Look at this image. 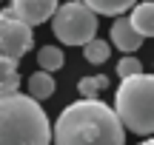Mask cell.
Returning a JSON list of instances; mask_svg holds the SVG:
<instances>
[{"label":"cell","instance_id":"cell-5","mask_svg":"<svg viewBox=\"0 0 154 145\" xmlns=\"http://www.w3.org/2000/svg\"><path fill=\"white\" fill-rule=\"evenodd\" d=\"M32 28L20 23L9 9L0 11V57L17 63L23 54L32 51Z\"/></svg>","mask_w":154,"mask_h":145},{"label":"cell","instance_id":"cell-4","mask_svg":"<svg viewBox=\"0 0 154 145\" xmlns=\"http://www.w3.org/2000/svg\"><path fill=\"white\" fill-rule=\"evenodd\" d=\"M51 31L57 40H63V46H86L91 37H97V14L80 0L63 3L51 14Z\"/></svg>","mask_w":154,"mask_h":145},{"label":"cell","instance_id":"cell-8","mask_svg":"<svg viewBox=\"0 0 154 145\" xmlns=\"http://www.w3.org/2000/svg\"><path fill=\"white\" fill-rule=\"evenodd\" d=\"M128 23H131V28H134V31H137L143 40L151 37V34H154V3H149V0H143V3H134Z\"/></svg>","mask_w":154,"mask_h":145},{"label":"cell","instance_id":"cell-13","mask_svg":"<svg viewBox=\"0 0 154 145\" xmlns=\"http://www.w3.org/2000/svg\"><path fill=\"white\" fill-rule=\"evenodd\" d=\"M37 63H40V71H57V68H63V63H66V57H63V49H57V46H43V49L37 51Z\"/></svg>","mask_w":154,"mask_h":145},{"label":"cell","instance_id":"cell-12","mask_svg":"<svg viewBox=\"0 0 154 145\" xmlns=\"http://www.w3.org/2000/svg\"><path fill=\"white\" fill-rule=\"evenodd\" d=\"M109 54H111L109 40L91 37L86 46H83V57H86V63H91V66H103V63H109Z\"/></svg>","mask_w":154,"mask_h":145},{"label":"cell","instance_id":"cell-2","mask_svg":"<svg viewBox=\"0 0 154 145\" xmlns=\"http://www.w3.org/2000/svg\"><path fill=\"white\" fill-rule=\"evenodd\" d=\"M0 145H51V125L40 102L20 91L0 97Z\"/></svg>","mask_w":154,"mask_h":145},{"label":"cell","instance_id":"cell-11","mask_svg":"<svg viewBox=\"0 0 154 145\" xmlns=\"http://www.w3.org/2000/svg\"><path fill=\"white\" fill-rule=\"evenodd\" d=\"M17 85H20V74H17V63L0 57V97L17 94Z\"/></svg>","mask_w":154,"mask_h":145},{"label":"cell","instance_id":"cell-7","mask_svg":"<svg viewBox=\"0 0 154 145\" xmlns=\"http://www.w3.org/2000/svg\"><path fill=\"white\" fill-rule=\"evenodd\" d=\"M111 43H114L120 51H126V54H134V51L143 46V37L131 28L128 17H117L114 26H111Z\"/></svg>","mask_w":154,"mask_h":145},{"label":"cell","instance_id":"cell-9","mask_svg":"<svg viewBox=\"0 0 154 145\" xmlns=\"http://www.w3.org/2000/svg\"><path fill=\"white\" fill-rule=\"evenodd\" d=\"M80 3L86 6L88 11H94V14L120 17V14H126L128 9H134V3H137V0H80Z\"/></svg>","mask_w":154,"mask_h":145},{"label":"cell","instance_id":"cell-16","mask_svg":"<svg viewBox=\"0 0 154 145\" xmlns=\"http://www.w3.org/2000/svg\"><path fill=\"white\" fill-rule=\"evenodd\" d=\"M140 145H154V142H151V140H143V142H140Z\"/></svg>","mask_w":154,"mask_h":145},{"label":"cell","instance_id":"cell-1","mask_svg":"<svg viewBox=\"0 0 154 145\" xmlns=\"http://www.w3.org/2000/svg\"><path fill=\"white\" fill-rule=\"evenodd\" d=\"M54 145H123L126 128L114 108L100 100H77L66 105L51 128Z\"/></svg>","mask_w":154,"mask_h":145},{"label":"cell","instance_id":"cell-15","mask_svg":"<svg viewBox=\"0 0 154 145\" xmlns=\"http://www.w3.org/2000/svg\"><path fill=\"white\" fill-rule=\"evenodd\" d=\"M117 74H120V80H126V77H137V74H143V63H140L134 54H126L120 63H117Z\"/></svg>","mask_w":154,"mask_h":145},{"label":"cell","instance_id":"cell-3","mask_svg":"<svg viewBox=\"0 0 154 145\" xmlns=\"http://www.w3.org/2000/svg\"><path fill=\"white\" fill-rule=\"evenodd\" d=\"M114 114L123 128L131 134L151 137L154 131V77L151 74H137L126 77L117 85V100H114Z\"/></svg>","mask_w":154,"mask_h":145},{"label":"cell","instance_id":"cell-14","mask_svg":"<svg viewBox=\"0 0 154 145\" xmlns=\"http://www.w3.org/2000/svg\"><path fill=\"white\" fill-rule=\"evenodd\" d=\"M109 88V77L106 74H97V77H83L77 83V91H80L83 100H97V91Z\"/></svg>","mask_w":154,"mask_h":145},{"label":"cell","instance_id":"cell-6","mask_svg":"<svg viewBox=\"0 0 154 145\" xmlns=\"http://www.w3.org/2000/svg\"><path fill=\"white\" fill-rule=\"evenodd\" d=\"M57 6H60L57 0H11L9 11L20 23H26V26L32 28V26H40V23L51 20Z\"/></svg>","mask_w":154,"mask_h":145},{"label":"cell","instance_id":"cell-10","mask_svg":"<svg viewBox=\"0 0 154 145\" xmlns=\"http://www.w3.org/2000/svg\"><path fill=\"white\" fill-rule=\"evenodd\" d=\"M54 94V80H51L49 71H34L32 77H29V97H32L34 102L40 100H49V97Z\"/></svg>","mask_w":154,"mask_h":145}]
</instances>
